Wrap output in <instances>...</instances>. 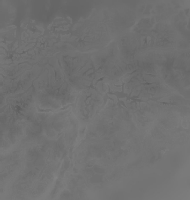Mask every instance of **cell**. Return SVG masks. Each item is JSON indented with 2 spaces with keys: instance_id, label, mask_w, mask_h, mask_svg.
<instances>
[{
  "instance_id": "1",
  "label": "cell",
  "mask_w": 190,
  "mask_h": 200,
  "mask_svg": "<svg viewBox=\"0 0 190 200\" xmlns=\"http://www.w3.org/2000/svg\"><path fill=\"white\" fill-rule=\"evenodd\" d=\"M71 106H73V107L75 108V104H69V105H67V106L65 107L60 108V109H58V110H51V109H48V110H41V109L38 108V112H42V113H48V112H54V113H58V112H60V111H62V110H66V109H67L68 107H71Z\"/></svg>"
}]
</instances>
